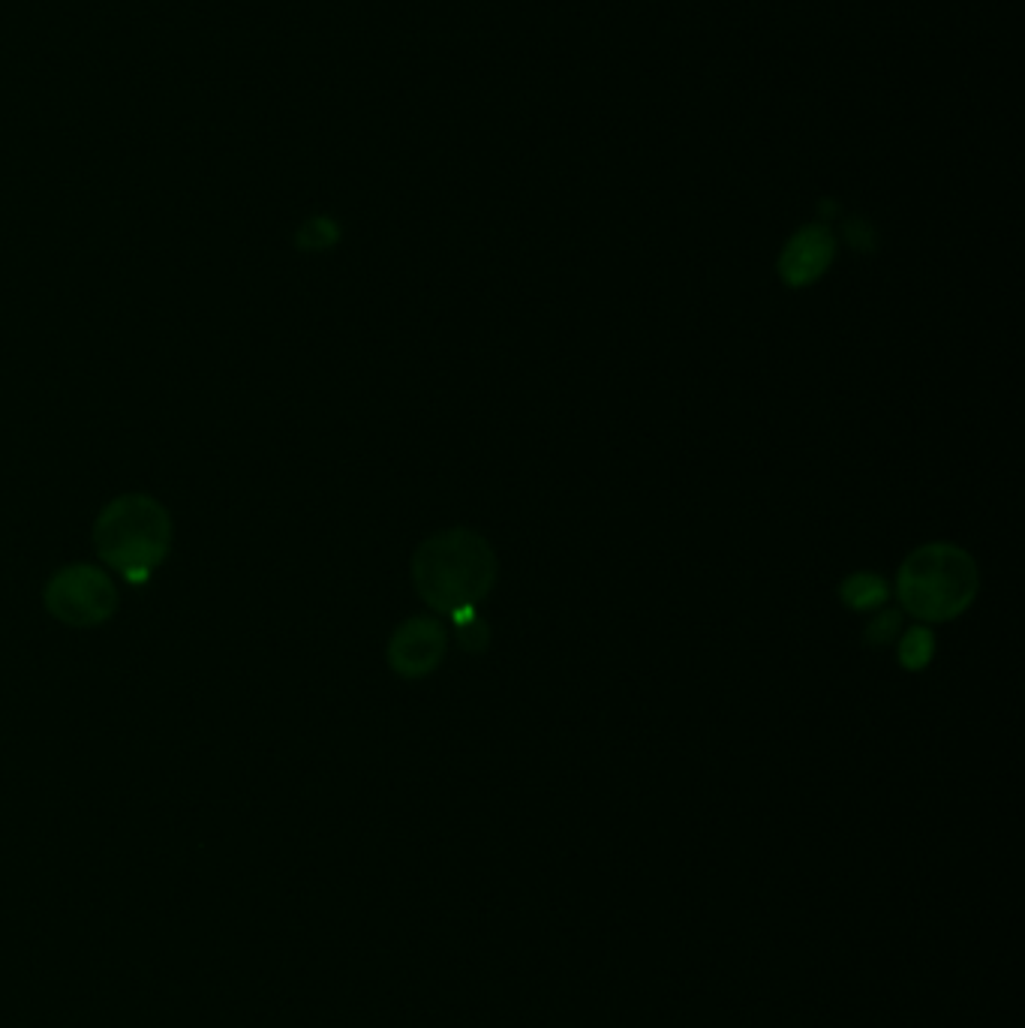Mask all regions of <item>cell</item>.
<instances>
[{"label": "cell", "mask_w": 1025, "mask_h": 1028, "mask_svg": "<svg viewBox=\"0 0 1025 1028\" xmlns=\"http://www.w3.org/2000/svg\"><path fill=\"white\" fill-rule=\"evenodd\" d=\"M93 544L112 569H118L130 583H145L160 562L166 560L172 544V520L169 511L145 497L124 493L112 499L93 527Z\"/></svg>", "instance_id": "cell-2"}, {"label": "cell", "mask_w": 1025, "mask_h": 1028, "mask_svg": "<svg viewBox=\"0 0 1025 1028\" xmlns=\"http://www.w3.org/2000/svg\"><path fill=\"white\" fill-rule=\"evenodd\" d=\"M446 629L430 617L406 620L388 641V665L406 680H418L434 671L446 655Z\"/></svg>", "instance_id": "cell-5"}, {"label": "cell", "mask_w": 1025, "mask_h": 1028, "mask_svg": "<svg viewBox=\"0 0 1025 1028\" xmlns=\"http://www.w3.org/2000/svg\"><path fill=\"white\" fill-rule=\"evenodd\" d=\"M977 566L963 548L947 541H932L905 557L896 578L905 611L926 623H947L974 602Z\"/></svg>", "instance_id": "cell-3"}, {"label": "cell", "mask_w": 1025, "mask_h": 1028, "mask_svg": "<svg viewBox=\"0 0 1025 1028\" xmlns=\"http://www.w3.org/2000/svg\"><path fill=\"white\" fill-rule=\"evenodd\" d=\"M413 581L434 611L476 608L497 581V553L473 530L436 532L415 551Z\"/></svg>", "instance_id": "cell-1"}, {"label": "cell", "mask_w": 1025, "mask_h": 1028, "mask_svg": "<svg viewBox=\"0 0 1025 1028\" xmlns=\"http://www.w3.org/2000/svg\"><path fill=\"white\" fill-rule=\"evenodd\" d=\"M902 625V613L887 608V611H881L870 625H866V634H863V641L870 647H887L900 634Z\"/></svg>", "instance_id": "cell-10"}, {"label": "cell", "mask_w": 1025, "mask_h": 1028, "mask_svg": "<svg viewBox=\"0 0 1025 1028\" xmlns=\"http://www.w3.org/2000/svg\"><path fill=\"white\" fill-rule=\"evenodd\" d=\"M887 581L881 578V574H872V571H857V574H849L842 587H839V599L849 604L851 611H872V608H881V604L887 602Z\"/></svg>", "instance_id": "cell-7"}, {"label": "cell", "mask_w": 1025, "mask_h": 1028, "mask_svg": "<svg viewBox=\"0 0 1025 1028\" xmlns=\"http://www.w3.org/2000/svg\"><path fill=\"white\" fill-rule=\"evenodd\" d=\"M836 256V241L824 226L800 228L794 238L788 241L782 256H779V277L788 286H809L830 268Z\"/></svg>", "instance_id": "cell-6"}, {"label": "cell", "mask_w": 1025, "mask_h": 1028, "mask_svg": "<svg viewBox=\"0 0 1025 1028\" xmlns=\"http://www.w3.org/2000/svg\"><path fill=\"white\" fill-rule=\"evenodd\" d=\"M932 655H935V638H932L930 629H909L905 638L900 641V665L909 668V671H921L932 662Z\"/></svg>", "instance_id": "cell-9"}, {"label": "cell", "mask_w": 1025, "mask_h": 1028, "mask_svg": "<svg viewBox=\"0 0 1025 1028\" xmlns=\"http://www.w3.org/2000/svg\"><path fill=\"white\" fill-rule=\"evenodd\" d=\"M118 592L97 566H67L45 587V608L67 625H100L114 613Z\"/></svg>", "instance_id": "cell-4"}, {"label": "cell", "mask_w": 1025, "mask_h": 1028, "mask_svg": "<svg viewBox=\"0 0 1025 1028\" xmlns=\"http://www.w3.org/2000/svg\"><path fill=\"white\" fill-rule=\"evenodd\" d=\"M451 623H455V634L466 653H481L490 644V629L476 613V608H464V611L451 613Z\"/></svg>", "instance_id": "cell-8"}, {"label": "cell", "mask_w": 1025, "mask_h": 1028, "mask_svg": "<svg viewBox=\"0 0 1025 1028\" xmlns=\"http://www.w3.org/2000/svg\"><path fill=\"white\" fill-rule=\"evenodd\" d=\"M849 241L854 247L870 250L872 247V232L866 223H849Z\"/></svg>", "instance_id": "cell-11"}]
</instances>
